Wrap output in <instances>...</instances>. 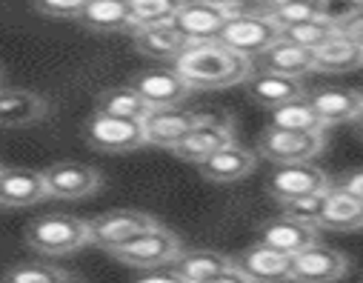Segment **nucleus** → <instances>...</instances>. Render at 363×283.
I'll use <instances>...</instances> for the list:
<instances>
[{"instance_id":"10","label":"nucleus","mask_w":363,"mask_h":283,"mask_svg":"<svg viewBox=\"0 0 363 283\" xmlns=\"http://www.w3.org/2000/svg\"><path fill=\"white\" fill-rule=\"evenodd\" d=\"M43 177H46L49 198H57V201L89 198V195H95L101 189V183H104V174L95 166L74 163V160L52 163L49 169H43Z\"/></svg>"},{"instance_id":"35","label":"nucleus","mask_w":363,"mask_h":283,"mask_svg":"<svg viewBox=\"0 0 363 283\" xmlns=\"http://www.w3.org/2000/svg\"><path fill=\"white\" fill-rule=\"evenodd\" d=\"M315 6H318V18L332 23L335 29L343 26L352 15H357L363 6H357L354 0H315Z\"/></svg>"},{"instance_id":"3","label":"nucleus","mask_w":363,"mask_h":283,"mask_svg":"<svg viewBox=\"0 0 363 283\" xmlns=\"http://www.w3.org/2000/svg\"><path fill=\"white\" fill-rule=\"evenodd\" d=\"M109 255L115 260L132 266V269H160V266L174 263L180 255H184V243H180V238L172 229L157 223L155 229H149V232L138 235L135 240L112 249Z\"/></svg>"},{"instance_id":"11","label":"nucleus","mask_w":363,"mask_h":283,"mask_svg":"<svg viewBox=\"0 0 363 283\" xmlns=\"http://www.w3.org/2000/svg\"><path fill=\"white\" fill-rule=\"evenodd\" d=\"M346 272L349 257L323 243H315L292 257V283H337Z\"/></svg>"},{"instance_id":"24","label":"nucleus","mask_w":363,"mask_h":283,"mask_svg":"<svg viewBox=\"0 0 363 283\" xmlns=\"http://www.w3.org/2000/svg\"><path fill=\"white\" fill-rule=\"evenodd\" d=\"M235 263V257L223 255V252H212V249H195V252H184L172 266V272L177 277H184L186 283H212L218 280L229 266Z\"/></svg>"},{"instance_id":"27","label":"nucleus","mask_w":363,"mask_h":283,"mask_svg":"<svg viewBox=\"0 0 363 283\" xmlns=\"http://www.w3.org/2000/svg\"><path fill=\"white\" fill-rule=\"evenodd\" d=\"M86 29L95 32H123L132 29V12L126 0H92L77 18Z\"/></svg>"},{"instance_id":"33","label":"nucleus","mask_w":363,"mask_h":283,"mask_svg":"<svg viewBox=\"0 0 363 283\" xmlns=\"http://www.w3.org/2000/svg\"><path fill=\"white\" fill-rule=\"evenodd\" d=\"M272 23H278V29H289L295 23H306L318 18L315 0H281V4L263 9Z\"/></svg>"},{"instance_id":"20","label":"nucleus","mask_w":363,"mask_h":283,"mask_svg":"<svg viewBox=\"0 0 363 283\" xmlns=\"http://www.w3.org/2000/svg\"><path fill=\"white\" fill-rule=\"evenodd\" d=\"M235 266L243 269L255 283H286V280H292V257L284 252L269 249L263 243L243 249L235 257Z\"/></svg>"},{"instance_id":"34","label":"nucleus","mask_w":363,"mask_h":283,"mask_svg":"<svg viewBox=\"0 0 363 283\" xmlns=\"http://www.w3.org/2000/svg\"><path fill=\"white\" fill-rule=\"evenodd\" d=\"M323 195L326 192H315V195H303V198H292L284 206V215H292L298 221H306V223H315L318 226V218H320V209H323Z\"/></svg>"},{"instance_id":"37","label":"nucleus","mask_w":363,"mask_h":283,"mask_svg":"<svg viewBox=\"0 0 363 283\" xmlns=\"http://www.w3.org/2000/svg\"><path fill=\"white\" fill-rule=\"evenodd\" d=\"M337 32L343 35V38H349V40H354L357 46H363V9L357 12V15H352L343 26H337Z\"/></svg>"},{"instance_id":"26","label":"nucleus","mask_w":363,"mask_h":283,"mask_svg":"<svg viewBox=\"0 0 363 283\" xmlns=\"http://www.w3.org/2000/svg\"><path fill=\"white\" fill-rule=\"evenodd\" d=\"M363 66V46L343 38L340 32L315 49V72H352Z\"/></svg>"},{"instance_id":"41","label":"nucleus","mask_w":363,"mask_h":283,"mask_svg":"<svg viewBox=\"0 0 363 283\" xmlns=\"http://www.w3.org/2000/svg\"><path fill=\"white\" fill-rule=\"evenodd\" d=\"M138 283H186V280L177 277V274L172 272V274H149V277H143V280H138Z\"/></svg>"},{"instance_id":"43","label":"nucleus","mask_w":363,"mask_h":283,"mask_svg":"<svg viewBox=\"0 0 363 283\" xmlns=\"http://www.w3.org/2000/svg\"><path fill=\"white\" fill-rule=\"evenodd\" d=\"M249 4H260L263 9H269V6H275V4H281V0H249Z\"/></svg>"},{"instance_id":"28","label":"nucleus","mask_w":363,"mask_h":283,"mask_svg":"<svg viewBox=\"0 0 363 283\" xmlns=\"http://www.w3.org/2000/svg\"><path fill=\"white\" fill-rule=\"evenodd\" d=\"M269 126L292 129V132H326V123L318 118V112L306 101V94L298 98V101H289V104H284L278 109H272Z\"/></svg>"},{"instance_id":"14","label":"nucleus","mask_w":363,"mask_h":283,"mask_svg":"<svg viewBox=\"0 0 363 283\" xmlns=\"http://www.w3.org/2000/svg\"><path fill=\"white\" fill-rule=\"evenodd\" d=\"M246 91L249 98L263 106V109H278L289 101H298L306 94L303 77H292V74H281V72H266V69H255L246 77Z\"/></svg>"},{"instance_id":"21","label":"nucleus","mask_w":363,"mask_h":283,"mask_svg":"<svg viewBox=\"0 0 363 283\" xmlns=\"http://www.w3.org/2000/svg\"><path fill=\"white\" fill-rule=\"evenodd\" d=\"M49 104L32 89H0V129H21L43 121Z\"/></svg>"},{"instance_id":"38","label":"nucleus","mask_w":363,"mask_h":283,"mask_svg":"<svg viewBox=\"0 0 363 283\" xmlns=\"http://www.w3.org/2000/svg\"><path fill=\"white\" fill-rule=\"evenodd\" d=\"M337 183H340V186H346L349 192H354L357 198H363V169L349 172V174H346V177H340Z\"/></svg>"},{"instance_id":"36","label":"nucleus","mask_w":363,"mask_h":283,"mask_svg":"<svg viewBox=\"0 0 363 283\" xmlns=\"http://www.w3.org/2000/svg\"><path fill=\"white\" fill-rule=\"evenodd\" d=\"M89 4H92V0H35V9L49 15V18H72V21H77Z\"/></svg>"},{"instance_id":"8","label":"nucleus","mask_w":363,"mask_h":283,"mask_svg":"<svg viewBox=\"0 0 363 283\" xmlns=\"http://www.w3.org/2000/svg\"><path fill=\"white\" fill-rule=\"evenodd\" d=\"M235 143V123L232 118H215V115H206L184 140L174 143L169 152L184 160V163H195L201 166L206 157H212L218 149Z\"/></svg>"},{"instance_id":"1","label":"nucleus","mask_w":363,"mask_h":283,"mask_svg":"<svg viewBox=\"0 0 363 283\" xmlns=\"http://www.w3.org/2000/svg\"><path fill=\"white\" fill-rule=\"evenodd\" d=\"M184 80L195 91H209V89H226L246 83V77L255 72V60L232 52L220 40H195L189 43L180 57L172 63Z\"/></svg>"},{"instance_id":"22","label":"nucleus","mask_w":363,"mask_h":283,"mask_svg":"<svg viewBox=\"0 0 363 283\" xmlns=\"http://www.w3.org/2000/svg\"><path fill=\"white\" fill-rule=\"evenodd\" d=\"M132 43L143 57L152 60H177L180 52L189 46L186 35L174 23H157V26H138L132 29Z\"/></svg>"},{"instance_id":"19","label":"nucleus","mask_w":363,"mask_h":283,"mask_svg":"<svg viewBox=\"0 0 363 283\" xmlns=\"http://www.w3.org/2000/svg\"><path fill=\"white\" fill-rule=\"evenodd\" d=\"M257 157H260L257 152H252V149H246V146H240L235 140V143L218 149L212 157H206L198 169H201L203 180L226 186V183H238V180L249 177L255 172V166H257Z\"/></svg>"},{"instance_id":"30","label":"nucleus","mask_w":363,"mask_h":283,"mask_svg":"<svg viewBox=\"0 0 363 283\" xmlns=\"http://www.w3.org/2000/svg\"><path fill=\"white\" fill-rule=\"evenodd\" d=\"M132 12V29L138 26H157L172 23L184 0H126Z\"/></svg>"},{"instance_id":"31","label":"nucleus","mask_w":363,"mask_h":283,"mask_svg":"<svg viewBox=\"0 0 363 283\" xmlns=\"http://www.w3.org/2000/svg\"><path fill=\"white\" fill-rule=\"evenodd\" d=\"M4 283H74L72 272L52 266V263H40V260H29V263H18L4 274Z\"/></svg>"},{"instance_id":"25","label":"nucleus","mask_w":363,"mask_h":283,"mask_svg":"<svg viewBox=\"0 0 363 283\" xmlns=\"http://www.w3.org/2000/svg\"><path fill=\"white\" fill-rule=\"evenodd\" d=\"M306 101L326 123V129L337 123H352L357 118V94L352 89H318L306 94Z\"/></svg>"},{"instance_id":"16","label":"nucleus","mask_w":363,"mask_h":283,"mask_svg":"<svg viewBox=\"0 0 363 283\" xmlns=\"http://www.w3.org/2000/svg\"><path fill=\"white\" fill-rule=\"evenodd\" d=\"M206 115L203 112H189L180 106H169V109H152V115L143 121L146 129V146H160V149H172L174 143L184 140Z\"/></svg>"},{"instance_id":"5","label":"nucleus","mask_w":363,"mask_h":283,"mask_svg":"<svg viewBox=\"0 0 363 283\" xmlns=\"http://www.w3.org/2000/svg\"><path fill=\"white\" fill-rule=\"evenodd\" d=\"M218 40L223 46H229L232 52L255 60L275 40H281V29H278V23H272L266 18V12H238L229 18V23L218 35Z\"/></svg>"},{"instance_id":"32","label":"nucleus","mask_w":363,"mask_h":283,"mask_svg":"<svg viewBox=\"0 0 363 283\" xmlns=\"http://www.w3.org/2000/svg\"><path fill=\"white\" fill-rule=\"evenodd\" d=\"M337 35V29L332 26V23H326V21H320V18H315V21H306V23H295V26H289V29H281V38L284 40H289V43H298V46H303V49H320L329 38H335Z\"/></svg>"},{"instance_id":"45","label":"nucleus","mask_w":363,"mask_h":283,"mask_svg":"<svg viewBox=\"0 0 363 283\" xmlns=\"http://www.w3.org/2000/svg\"><path fill=\"white\" fill-rule=\"evenodd\" d=\"M354 4H357V6H363V0H354Z\"/></svg>"},{"instance_id":"13","label":"nucleus","mask_w":363,"mask_h":283,"mask_svg":"<svg viewBox=\"0 0 363 283\" xmlns=\"http://www.w3.org/2000/svg\"><path fill=\"white\" fill-rule=\"evenodd\" d=\"M257 243L295 257L298 252L320 243V226L306 223V221H298L292 215H281V218H272V221H266L260 226Z\"/></svg>"},{"instance_id":"4","label":"nucleus","mask_w":363,"mask_h":283,"mask_svg":"<svg viewBox=\"0 0 363 283\" xmlns=\"http://www.w3.org/2000/svg\"><path fill=\"white\" fill-rule=\"evenodd\" d=\"M326 149V132H292L266 126L257 138V155L263 160H272L275 166L281 163H303L315 160Z\"/></svg>"},{"instance_id":"9","label":"nucleus","mask_w":363,"mask_h":283,"mask_svg":"<svg viewBox=\"0 0 363 283\" xmlns=\"http://www.w3.org/2000/svg\"><path fill=\"white\" fill-rule=\"evenodd\" d=\"M332 186L329 174L315 166L312 160L303 163H281L275 172L269 174V195L275 198L278 204H286L292 198H303V195H315V192H326Z\"/></svg>"},{"instance_id":"18","label":"nucleus","mask_w":363,"mask_h":283,"mask_svg":"<svg viewBox=\"0 0 363 283\" xmlns=\"http://www.w3.org/2000/svg\"><path fill=\"white\" fill-rule=\"evenodd\" d=\"M318 226L329 232H360L363 229V198H357L340 183H332L323 195Z\"/></svg>"},{"instance_id":"39","label":"nucleus","mask_w":363,"mask_h":283,"mask_svg":"<svg viewBox=\"0 0 363 283\" xmlns=\"http://www.w3.org/2000/svg\"><path fill=\"white\" fill-rule=\"evenodd\" d=\"M212 283H255V280H252V277H249L243 269H238V266L232 263V266H229V269H226V272H223L218 280H212Z\"/></svg>"},{"instance_id":"15","label":"nucleus","mask_w":363,"mask_h":283,"mask_svg":"<svg viewBox=\"0 0 363 283\" xmlns=\"http://www.w3.org/2000/svg\"><path fill=\"white\" fill-rule=\"evenodd\" d=\"M232 12L223 6L206 4V0H184V6L177 9L172 23L186 35L189 43H195V40H218Z\"/></svg>"},{"instance_id":"17","label":"nucleus","mask_w":363,"mask_h":283,"mask_svg":"<svg viewBox=\"0 0 363 283\" xmlns=\"http://www.w3.org/2000/svg\"><path fill=\"white\" fill-rule=\"evenodd\" d=\"M49 198L46 177L35 169H0V209H26Z\"/></svg>"},{"instance_id":"2","label":"nucleus","mask_w":363,"mask_h":283,"mask_svg":"<svg viewBox=\"0 0 363 283\" xmlns=\"http://www.w3.org/2000/svg\"><path fill=\"white\" fill-rule=\"evenodd\" d=\"M26 243L40 255H72L92 243V232L83 218L52 212L35 218L26 226Z\"/></svg>"},{"instance_id":"6","label":"nucleus","mask_w":363,"mask_h":283,"mask_svg":"<svg viewBox=\"0 0 363 283\" xmlns=\"http://www.w3.org/2000/svg\"><path fill=\"white\" fill-rule=\"evenodd\" d=\"M86 140L98 152H135L146 146V129L143 121L95 112L86 123Z\"/></svg>"},{"instance_id":"23","label":"nucleus","mask_w":363,"mask_h":283,"mask_svg":"<svg viewBox=\"0 0 363 283\" xmlns=\"http://www.w3.org/2000/svg\"><path fill=\"white\" fill-rule=\"evenodd\" d=\"M255 66L266 69V72H281V74L303 77V74L315 72V52L281 38V40L272 43L260 57H255Z\"/></svg>"},{"instance_id":"12","label":"nucleus","mask_w":363,"mask_h":283,"mask_svg":"<svg viewBox=\"0 0 363 283\" xmlns=\"http://www.w3.org/2000/svg\"><path fill=\"white\" fill-rule=\"evenodd\" d=\"M129 86L140 94V98H143L152 109L180 106V104H184L189 94L195 91L174 66H172V69H149V72H140Z\"/></svg>"},{"instance_id":"29","label":"nucleus","mask_w":363,"mask_h":283,"mask_svg":"<svg viewBox=\"0 0 363 283\" xmlns=\"http://www.w3.org/2000/svg\"><path fill=\"white\" fill-rule=\"evenodd\" d=\"M98 112L104 115H115V118H135V121H146L152 115V106L140 98L132 86H118V89H106L98 98Z\"/></svg>"},{"instance_id":"46","label":"nucleus","mask_w":363,"mask_h":283,"mask_svg":"<svg viewBox=\"0 0 363 283\" xmlns=\"http://www.w3.org/2000/svg\"><path fill=\"white\" fill-rule=\"evenodd\" d=\"M0 169H4V166H0Z\"/></svg>"},{"instance_id":"7","label":"nucleus","mask_w":363,"mask_h":283,"mask_svg":"<svg viewBox=\"0 0 363 283\" xmlns=\"http://www.w3.org/2000/svg\"><path fill=\"white\" fill-rule=\"evenodd\" d=\"M157 221L140 209H112L89 221V232H92V246H101L106 252L135 240L138 235L155 229Z\"/></svg>"},{"instance_id":"40","label":"nucleus","mask_w":363,"mask_h":283,"mask_svg":"<svg viewBox=\"0 0 363 283\" xmlns=\"http://www.w3.org/2000/svg\"><path fill=\"white\" fill-rule=\"evenodd\" d=\"M206 4H215V6H223V9H229L232 15H238V12H243V6L249 4V0H206Z\"/></svg>"},{"instance_id":"42","label":"nucleus","mask_w":363,"mask_h":283,"mask_svg":"<svg viewBox=\"0 0 363 283\" xmlns=\"http://www.w3.org/2000/svg\"><path fill=\"white\" fill-rule=\"evenodd\" d=\"M352 129H354V135H357V138H360V140H363V115H360V118H354V121H352Z\"/></svg>"},{"instance_id":"44","label":"nucleus","mask_w":363,"mask_h":283,"mask_svg":"<svg viewBox=\"0 0 363 283\" xmlns=\"http://www.w3.org/2000/svg\"><path fill=\"white\" fill-rule=\"evenodd\" d=\"M354 94H357V118H360L363 115V89H357Z\"/></svg>"}]
</instances>
